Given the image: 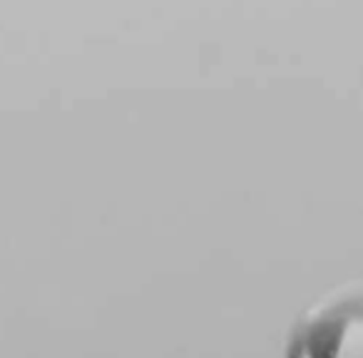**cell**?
<instances>
[{
  "label": "cell",
  "mask_w": 363,
  "mask_h": 358,
  "mask_svg": "<svg viewBox=\"0 0 363 358\" xmlns=\"http://www.w3.org/2000/svg\"><path fill=\"white\" fill-rule=\"evenodd\" d=\"M286 358H363V279L328 289L298 313Z\"/></svg>",
  "instance_id": "cell-1"
}]
</instances>
